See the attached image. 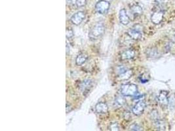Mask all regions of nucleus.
Listing matches in <instances>:
<instances>
[{
    "instance_id": "nucleus-24",
    "label": "nucleus",
    "mask_w": 175,
    "mask_h": 131,
    "mask_svg": "<svg viewBox=\"0 0 175 131\" xmlns=\"http://www.w3.org/2000/svg\"><path fill=\"white\" fill-rule=\"evenodd\" d=\"M66 35L67 38H71V37L73 36V31L70 28H67Z\"/></svg>"
},
{
    "instance_id": "nucleus-26",
    "label": "nucleus",
    "mask_w": 175,
    "mask_h": 131,
    "mask_svg": "<svg viewBox=\"0 0 175 131\" xmlns=\"http://www.w3.org/2000/svg\"><path fill=\"white\" fill-rule=\"evenodd\" d=\"M69 51H70V49L68 47V45H66V54L67 55L68 54V53H69Z\"/></svg>"
},
{
    "instance_id": "nucleus-5",
    "label": "nucleus",
    "mask_w": 175,
    "mask_h": 131,
    "mask_svg": "<svg viewBox=\"0 0 175 131\" xmlns=\"http://www.w3.org/2000/svg\"><path fill=\"white\" fill-rule=\"evenodd\" d=\"M127 34L133 40H139L142 37V32L140 29L139 28L138 26H135L134 27L130 28L128 30Z\"/></svg>"
},
{
    "instance_id": "nucleus-8",
    "label": "nucleus",
    "mask_w": 175,
    "mask_h": 131,
    "mask_svg": "<svg viewBox=\"0 0 175 131\" xmlns=\"http://www.w3.org/2000/svg\"><path fill=\"white\" fill-rule=\"evenodd\" d=\"M158 101L162 107H167L168 105V98L167 97V92L166 91H161L158 96Z\"/></svg>"
},
{
    "instance_id": "nucleus-19",
    "label": "nucleus",
    "mask_w": 175,
    "mask_h": 131,
    "mask_svg": "<svg viewBox=\"0 0 175 131\" xmlns=\"http://www.w3.org/2000/svg\"><path fill=\"white\" fill-rule=\"evenodd\" d=\"M156 4L160 8V11H163L164 7H165V3L164 0H155Z\"/></svg>"
},
{
    "instance_id": "nucleus-23",
    "label": "nucleus",
    "mask_w": 175,
    "mask_h": 131,
    "mask_svg": "<svg viewBox=\"0 0 175 131\" xmlns=\"http://www.w3.org/2000/svg\"><path fill=\"white\" fill-rule=\"evenodd\" d=\"M129 129L130 130H142V128L137 123L133 124L132 125H130Z\"/></svg>"
},
{
    "instance_id": "nucleus-20",
    "label": "nucleus",
    "mask_w": 175,
    "mask_h": 131,
    "mask_svg": "<svg viewBox=\"0 0 175 131\" xmlns=\"http://www.w3.org/2000/svg\"><path fill=\"white\" fill-rule=\"evenodd\" d=\"M109 130H120V127H119L118 124L117 123H111L109 126Z\"/></svg>"
},
{
    "instance_id": "nucleus-18",
    "label": "nucleus",
    "mask_w": 175,
    "mask_h": 131,
    "mask_svg": "<svg viewBox=\"0 0 175 131\" xmlns=\"http://www.w3.org/2000/svg\"><path fill=\"white\" fill-rule=\"evenodd\" d=\"M146 54L149 57H154L157 55V51L154 48L148 49L146 50Z\"/></svg>"
},
{
    "instance_id": "nucleus-4",
    "label": "nucleus",
    "mask_w": 175,
    "mask_h": 131,
    "mask_svg": "<svg viewBox=\"0 0 175 131\" xmlns=\"http://www.w3.org/2000/svg\"><path fill=\"white\" fill-rule=\"evenodd\" d=\"M118 78L120 80H127L133 75V71L127 69L123 66H119L117 68Z\"/></svg>"
},
{
    "instance_id": "nucleus-11",
    "label": "nucleus",
    "mask_w": 175,
    "mask_h": 131,
    "mask_svg": "<svg viewBox=\"0 0 175 131\" xmlns=\"http://www.w3.org/2000/svg\"><path fill=\"white\" fill-rule=\"evenodd\" d=\"M136 53L133 49H127L121 54V59L122 60H129L134 58Z\"/></svg>"
},
{
    "instance_id": "nucleus-16",
    "label": "nucleus",
    "mask_w": 175,
    "mask_h": 131,
    "mask_svg": "<svg viewBox=\"0 0 175 131\" xmlns=\"http://www.w3.org/2000/svg\"><path fill=\"white\" fill-rule=\"evenodd\" d=\"M126 101L123 97L118 96L115 98L114 101V106L117 108H121L123 105L125 104Z\"/></svg>"
},
{
    "instance_id": "nucleus-7",
    "label": "nucleus",
    "mask_w": 175,
    "mask_h": 131,
    "mask_svg": "<svg viewBox=\"0 0 175 131\" xmlns=\"http://www.w3.org/2000/svg\"><path fill=\"white\" fill-rule=\"evenodd\" d=\"M146 108V104L144 101H139L137 102L133 108V113L136 116H140L143 114Z\"/></svg>"
},
{
    "instance_id": "nucleus-9",
    "label": "nucleus",
    "mask_w": 175,
    "mask_h": 131,
    "mask_svg": "<svg viewBox=\"0 0 175 131\" xmlns=\"http://www.w3.org/2000/svg\"><path fill=\"white\" fill-rule=\"evenodd\" d=\"M119 18H120V22L125 26L129 24L130 22V18L127 15V11L125 9L120 10V13H119Z\"/></svg>"
},
{
    "instance_id": "nucleus-22",
    "label": "nucleus",
    "mask_w": 175,
    "mask_h": 131,
    "mask_svg": "<svg viewBox=\"0 0 175 131\" xmlns=\"http://www.w3.org/2000/svg\"><path fill=\"white\" fill-rule=\"evenodd\" d=\"M150 117H151V119H153L154 121H156V120L159 119V115H158V111H156V110L152 111V113H151Z\"/></svg>"
},
{
    "instance_id": "nucleus-6",
    "label": "nucleus",
    "mask_w": 175,
    "mask_h": 131,
    "mask_svg": "<svg viewBox=\"0 0 175 131\" xmlns=\"http://www.w3.org/2000/svg\"><path fill=\"white\" fill-rule=\"evenodd\" d=\"M85 18V14L83 11H78L75 13L70 18L72 23L76 26L79 25L83 22Z\"/></svg>"
},
{
    "instance_id": "nucleus-17",
    "label": "nucleus",
    "mask_w": 175,
    "mask_h": 131,
    "mask_svg": "<svg viewBox=\"0 0 175 131\" xmlns=\"http://www.w3.org/2000/svg\"><path fill=\"white\" fill-rule=\"evenodd\" d=\"M155 127L158 130H164L165 129V123L163 121L160 120L159 119L154 121Z\"/></svg>"
},
{
    "instance_id": "nucleus-13",
    "label": "nucleus",
    "mask_w": 175,
    "mask_h": 131,
    "mask_svg": "<svg viewBox=\"0 0 175 131\" xmlns=\"http://www.w3.org/2000/svg\"><path fill=\"white\" fill-rule=\"evenodd\" d=\"M88 59V55L85 53H81L78 55L76 58V64L77 66H82Z\"/></svg>"
},
{
    "instance_id": "nucleus-15",
    "label": "nucleus",
    "mask_w": 175,
    "mask_h": 131,
    "mask_svg": "<svg viewBox=\"0 0 175 131\" xmlns=\"http://www.w3.org/2000/svg\"><path fill=\"white\" fill-rule=\"evenodd\" d=\"M91 85H92L91 80L86 79L83 81V82L80 83L79 89L82 91L85 92L87 90H88L89 89V87H91Z\"/></svg>"
},
{
    "instance_id": "nucleus-10",
    "label": "nucleus",
    "mask_w": 175,
    "mask_h": 131,
    "mask_svg": "<svg viewBox=\"0 0 175 131\" xmlns=\"http://www.w3.org/2000/svg\"><path fill=\"white\" fill-rule=\"evenodd\" d=\"M163 19V12L162 11H156L152 15L151 21L155 24H159Z\"/></svg>"
},
{
    "instance_id": "nucleus-21",
    "label": "nucleus",
    "mask_w": 175,
    "mask_h": 131,
    "mask_svg": "<svg viewBox=\"0 0 175 131\" xmlns=\"http://www.w3.org/2000/svg\"><path fill=\"white\" fill-rule=\"evenodd\" d=\"M87 3V0H76V4L78 7H82Z\"/></svg>"
},
{
    "instance_id": "nucleus-14",
    "label": "nucleus",
    "mask_w": 175,
    "mask_h": 131,
    "mask_svg": "<svg viewBox=\"0 0 175 131\" xmlns=\"http://www.w3.org/2000/svg\"><path fill=\"white\" fill-rule=\"evenodd\" d=\"M130 11L135 16H140L143 12V9L142 7L138 4H134L131 6Z\"/></svg>"
},
{
    "instance_id": "nucleus-12",
    "label": "nucleus",
    "mask_w": 175,
    "mask_h": 131,
    "mask_svg": "<svg viewBox=\"0 0 175 131\" xmlns=\"http://www.w3.org/2000/svg\"><path fill=\"white\" fill-rule=\"evenodd\" d=\"M95 110L99 114H105L108 111V106L104 102H98L95 105Z\"/></svg>"
},
{
    "instance_id": "nucleus-3",
    "label": "nucleus",
    "mask_w": 175,
    "mask_h": 131,
    "mask_svg": "<svg viewBox=\"0 0 175 131\" xmlns=\"http://www.w3.org/2000/svg\"><path fill=\"white\" fill-rule=\"evenodd\" d=\"M110 4L108 1L106 0H100L95 5V11L98 14L106 15L108 13L110 9Z\"/></svg>"
},
{
    "instance_id": "nucleus-1",
    "label": "nucleus",
    "mask_w": 175,
    "mask_h": 131,
    "mask_svg": "<svg viewBox=\"0 0 175 131\" xmlns=\"http://www.w3.org/2000/svg\"><path fill=\"white\" fill-rule=\"evenodd\" d=\"M120 92L125 96H135L138 93V87L132 83L123 84L121 87Z\"/></svg>"
},
{
    "instance_id": "nucleus-2",
    "label": "nucleus",
    "mask_w": 175,
    "mask_h": 131,
    "mask_svg": "<svg viewBox=\"0 0 175 131\" xmlns=\"http://www.w3.org/2000/svg\"><path fill=\"white\" fill-rule=\"evenodd\" d=\"M105 32L104 25L102 23H97L94 26L89 32V38L96 40L101 37Z\"/></svg>"
},
{
    "instance_id": "nucleus-27",
    "label": "nucleus",
    "mask_w": 175,
    "mask_h": 131,
    "mask_svg": "<svg viewBox=\"0 0 175 131\" xmlns=\"http://www.w3.org/2000/svg\"><path fill=\"white\" fill-rule=\"evenodd\" d=\"M173 40H174V41H175V34H174V36H173Z\"/></svg>"
},
{
    "instance_id": "nucleus-25",
    "label": "nucleus",
    "mask_w": 175,
    "mask_h": 131,
    "mask_svg": "<svg viewBox=\"0 0 175 131\" xmlns=\"http://www.w3.org/2000/svg\"><path fill=\"white\" fill-rule=\"evenodd\" d=\"M72 0H66V3H67V5H70L72 4Z\"/></svg>"
}]
</instances>
